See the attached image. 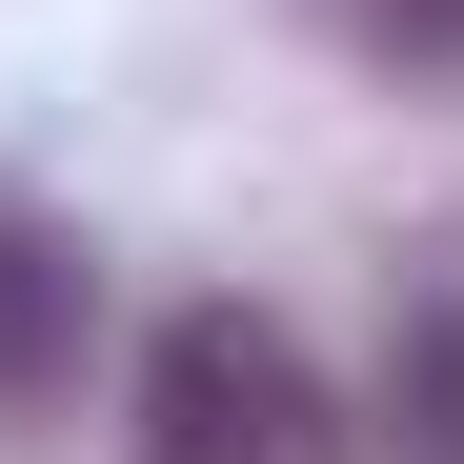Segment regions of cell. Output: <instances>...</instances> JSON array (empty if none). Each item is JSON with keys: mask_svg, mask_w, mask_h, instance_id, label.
I'll list each match as a JSON object with an SVG mask.
<instances>
[{"mask_svg": "<svg viewBox=\"0 0 464 464\" xmlns=\"http://www.w3.org/2000/svg\"><path fill=\"white\" fill-rule=\"evenodd\" d=\"M121 464H343V383L303 363L263 303H182V324L141 343Z\"/></svg>", "mask_w": 464, "mask_h": 464, "instance_id": "1", "label": "cell"}, {"mask_svg": "<svg viewBox=\"0 0 464 464\" xmlns=\"http://www.w3.org/2000/svg\"><path fill=\"white\" fill-rule=\"evenodd\" d=\"M343 21H363L383 61H464V0H343Z\"/></svg>", "mask_w": 464, "mask_h": 464, "instance_id": "3", "label": "cell"}, {"mask_svg": "<svg viewBox=\"0 0 464 464\" xmlns=\"http://www.w3.org/2000/svg\"><path fill=\"white\" fill-rule=\"evenodd\" d=\"M82 343H102L82 222H41L21 182H0V424H61V404H82Z\"/></svg>", "mask_w": 464, "mask_h": 464, "instance_id": "2", "label": "cell"}]
</instances>
